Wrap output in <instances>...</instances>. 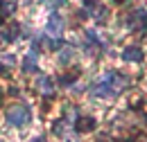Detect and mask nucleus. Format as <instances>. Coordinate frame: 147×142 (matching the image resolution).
<instances>
[{
  "mask_svg": "<svg viewBox=\"0 0 147 142\" xmlns=\"http://www.w3.org/2000/svg\"><path fill=\"white\" fill-rule=\"evenodd\" d=\"M50 5H52V7H63L66 0H50Z\"/></svg>",
  "mask_w": 147,
  "mask_h": 142,
  "instance_id": "2eb2a0df",
  "label": "nucleus"
},
{
  "mask_svg": "<svg viewBox=\"0 0 147 142\" xmlns=\"http://www.w3.org/2000/svg\"><path fill=\"white\" fill-rule=\"evenodd\" d=\"M73 129L77 133H86V131H95V120L93 117H75Z\"/></svg>",
  "mask_w": 147,
  "mask_h": 142,
  "instance_id": "423d86ee",
  "label": "nucleus"
},
{
  "mask_svg": "<svg viewBox=\"0 0 147 142\" xmlns=\"http://www.w3.org/2000/svg\"><path fill=\"white\" fill-rule=\"evenodd\" d=\"M131 142H147V138H145V135H138V138H134Z\"/></svg>",
  "mask_w": 147,
  "mask_h": 142,
  "instance_id": "f3484780",
  "label": "nucleus"
},
{
  "mask_svg": "<svg viewBox=\"0 0 147 142\" xmlns=\"http://www.w3.org/2000/svg\"><path fill=\"white\" fill-rule=\"evenodd\" d=\"M30 142H45V135H36V138H30Z\"/></svg>",
  "mask_w": 147,
  "mask_h": 142,
  "instance_id": "dca6fc26",
  "label": "nucleus"
},
{
  "mask_svg": "<svg viewBox=\"0 0 147 142\" xmlns=\"http://www.w3.org/2000/svg\"><path fill=\"white\" fill-rule=\"evenodd\" d=\"M73 56H75V50L70 48V45H63V48H61V54H59V61H61L63 66H66L68 61H73Z\"/></svg>",
  "mask_w": 147,
  "mask_h": 142,
  "instance_id": "9d476101",
  "label": "nucleus"
},
{
  "mask_svg": "<svg viewBox=\"0 0 147 142\" xmlns=\"http://www.w3.org/2000/svg\"><path fill=\"white\" fill-rule=\"evenodd\" d=\"M0 41H5V32L2 29H0Z\"/></svg>",
  "mask_w": 147,
  "mask_h": 142,
  "instance_id": "a211bd4d",
  "label": "nucleus"
},
{
  "mask_svg": "<svg viewBox=\"0 0 147 142\" xmlns=\"http://www.w3.org/2000/svg\"><path fill=\"white\" fill-rule=\"evenodd\" d=\"M86 43H91V45H95V48H102V45H104V43L97 38V34H95L93 29H88V32H86Z\"/></svg>",
  "mask_w": 147,
  "mask_h": 142,
  "instance_id": "9b49d317",
  "label": "nucleus"
},
{
  "mask_svg": "<svg viewBox=\"0 0 147 142\" xmlns=\"http://www.w3.org/2000/svg\"><path fill=\"white\" fill-rule=\"evenodd\" d=\"M45 29H48V34L52 36V38H59V36L63 34V18L59 16V14H52V16L48 18Z\"/></svg>",
  "mask_w": 147,
  "mask_h": 142,
  "instance_id": "39448f33",
  "label": "nucleus"
},
{
  "mask_svg": "<svg viewBox=\"0 0 147 142\" xmlns=\"http://www.w3.org/2000/svg\"><path fill=\"white\" fill-rule=\"evenodd\" d=\"M38 43H41V38L32 43V48H30L27 56L23 59V72H34V70H36V61H38Z\"/></svg>",
  "mask_w": 147,
  "mask_h": 142,
  "instance_id": "20e7f679",
  "label": "nucleus"
},
{
  "mask_svg": "<svg viewBox=\"0 0 147 142\" xmlns=\"http://www.w3.org/2000/svg\"><path fill=\"white\" fill-rule=\"evenodd\" d=\"M36 88L43 92V95H55V81H52V77H48V74H41L36 81Z\"/></svg>",
  "mask_w": 147,
  "mask_h": 142,
  "instance_id": "0eeeda50",
  "label": "nucleus"
},
{
  "mask_svg": "<svg viewBox=\"0 0 147 142\" xmlns=\"http://www.w3.org/2000/svg\"><path fill=\"white\" fill-rule=\"evenodd\" d=\"M122 59H125V61H131V63L143 61V50H140L138 45H129V48L122 50Z\"/></svg>",
  "mask_w": 147,
  "mask_h": 142,
  "instance_id": "6e6552de",
  "label": "nucleus"
},
{
  "mask_svg": "<svg viewBox=\"0 0 147 142\" xmlns=\"http://www.w3.org/2000/svg\"><path fill=\"white\" fill-rule=\"evenodd\" d=\"M11 66H16V56L9 54V52H0V72H5Z\"/></svg>",
  "mask_w": 147,
  "mask_h": 142,
  "instance_id": "1a4fd4ad",
  "label": "nucleus"
},
{
  "mask_svg": "<svg viewBox=\"0 0 147 142\" xmlns=\"http://www.w3.org/2000/svg\"><path fill=\"white\" fill-rule=\"evenodd\" d=\"M48 48H50V50H61L63 43H61L59 38H50V41H48Z\"/></svg>",
  "mask_w": 147,
  "mask_h": 142,
  "instance_id": "ddd939ff",
  "label": "nucleus"
},
{
  "mask_svg": "<svg viewBox=\"0 0 147 142\" xmlns=\"http://www.w3.org/2000/svg\"><path fill=\"white\" fill-rule=\"evenodd\" d=\"M2 20H5V14H2V9H0V23H2Z\"/></svg>",
  "mask_w": 147,
  "mask_h": 142,
  "instance_id": "6ab92c4d",
  "label": "nucleus"
},
{
  "mask_svg": "<svg viewBox=\"0 0 147 142\" xmlns=\"http://www.w3.org/2000/svg\"><path fill=\"white\" fill-rule=\"evenodd\" d=\"M75 79H77V72H75V74H63V77H61V84H73Z\"/></svg>",
  "mask_w": 147,
  "mask_h": 142,
  "instance_id": "4468645a",
  "label": "nucleus"
},
{
  "mask_svg": "<svg viewBox=\"0 0 147 142\" xmlns=\"http://www.w3.org/2000/svg\"><path fill=\"white\" fill-rule=\"evenodd\" d=\"M127 86V77L120 74V72H107L102 74L91 88L93 97H100V99H107V97H115L120 90Z\"/></svg>",
  "mask_w": 147,
  "mask_h": 142,
  "instance_id": "f257e3e1",
  "label": "nucleus"
},
{
  "mask_svg": "<svg viewBox=\"0 0 147 142\" xmlns=\"http://www.w3.org/2000/svg\"><path fill=\"white\" fill-rule=\"evenodd\" d=\"M18 32H20V27H18V25H14L11 29L5 32V41H16V38H18Z\"/></svg>",
  "mask_w": 147,
  "mask_h": 142,
  "instance_id": "f8f14e48",
  "label": "nucleus"
},
{
  "mask_svg": "<svg viewBox=\"0 0 147 142\" xmlns=\"http://www.w3.org/2000/svg\"><path fill=\"white\" fill-rule=\"evenodd\" d=\"M127 29L129 32H145L147 29V11L136 9L127 16Z\"/></svg>",
  "mask_w": 147,
  "mask_h": 142,
  "instance_id": "7ed1b4c3",
  "label": "nucleus"
},
{
  "mask_svg": "<svg viewBox=\"0 0 147 142\" xmlns=\"http://www.w3.org/2000/svg\"><path fill=\"white\" fill-rule=\"evenodd\" d=\"M7 124L9 126H25L30 124V120H32V113H30V108L25 106V104H14V106L7 108Z\"/></svg>",
  "mask_w": 147,
  "mask_h": 142,
  "instance_id": "f03ea898",
  "label": "nucleus"
}]
</instances>
